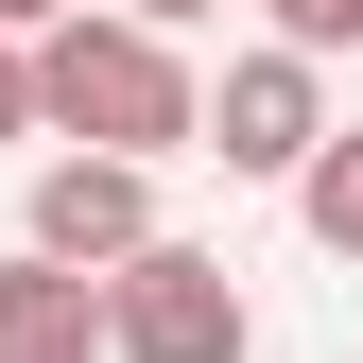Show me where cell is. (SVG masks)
<instances>
[{"instance_id": "1", "label": "cell", "mask_w": 363, "mask_h": 363, "mask_svg": "<svg viewBox=\"0 0 363 363\" xmlns=\"http://www.w3.org/2000/svg\"><path fill=\"white\" fill-rule=\"evenodd\" d=\"M191 121H208V86L173 69V35L156 18H69L35 35V139H104V156H191Z\"/></svg>"}, {"instance_id": "2", "label": "cell", "mask_w": 363, "mask_h": 363, "mask_svg": "<svg viewBox=\"0 0 363 363\" xmlns=\"http://www.w3.org/2000/svg\"><path fill=\"white\" fill-rule=\"evenodd\" d=\"M242 346H259V311H242V277L208 242L104 259V363H242Z\"/></svg>"}, {"instance_id": "3", "label": "cell", "mask_w": 363, "mask_h": 363, "mask_svg": "<svg viewBox=\"0 0 363 363\" xmlns=\"http://www.w3.org/2000/svg\"><path fill=\"white\" fill-rule=\"evenodd\" d=\"M311 139H329V52H294V35H259V52H225L208 121H191V156H225V173H294Z\"/></svg>"}, {"instance_id": "4", "label": "cell", "mask_w": 363, "mask_h": 363, "mask_svg": "<svg viewBox=\"0 0 363 363\" xmlns=\"http://www.w3.org/2000/svg\"><path fill=\"white\" fill-rule=\"evenodd\" d=\"M35 242L86 259V277H104V259H139V242H156V156H104V139L52 156V173H35Z\"/></svg>"}, {"instance_id": "5", "label": "cell", "mask_w": 363, "mask_h": 363, "mask_svg": "<svg viewBox=\"0 0 363 363\" xmlns=\"http://www.w3.org/2000/svg\"><path fill=\"white\" fill-rule=\"evenodd\" d=\"M0 363H104V277L52 242H18L0 259Z\"/></svg>"}, {"instance_id": "6", "label": "cell", "mask_w": 363, "mask_h": 363, "mask_svg": "<svg viewBox=\"0 0 363 363\" xmlns=\"http://www.w3.org/2000/svg\"><path fill=\"white\" fill-rule=\"evenodd\" d=\"M294 208H311V242H329V259H363V121H329V139L294 156Z\"/></svg>"}, {"instance_id": "7", "label": "cell", "mask_w": 363, "mask_h": 363, "mask_svg": "<svg viewBox=\"0 0 363 363\" xmlns=\"http://www.w3.org/2000/svg\"><path fill=\"white\" fill-rule=\"evenodd\" d=\"M259 18H277L294 52H363V0H259Z\"/></svg>"}, {"instance_id": "8", "label": "cell", "mask_w": 363, "mask_h": 363, "mask_svg": "<svg viewBox=\"0 0 363 363\" xmlns=\"http://www.w3.org/2000/svg\"><path fill=\"white\" fill-rule=\"evenodd\" d=\"M35 139V35H0V156Z\"/></svg>"}, {"instance_id": "9", "label": "cell", "mask_w": 363, "mask_h": 363, "mask_svg": "<svg viewBox=\"0 0 363 363\" xmlns=\"http://www.w3.org/2000/svg\"><path fill=\"white\" fill-rule=\"evenodd\" d=\"M52 18H69V0H0V35H52Z\"/></svg>"}, {"instance_id": "10", "label": "cell", "mask_w": 363, "mask_h": 363, "mask_svg": "<svg viewBox=\"0 0 363 363\" xmlns=\"http://www.w3.org/2000/svg\"><path fill=\"white\" fill-rule=\"evenodd\" d=\"M121 18H156V35H173V18H225V0H121Z\"/></svg>"}]
</instances>
